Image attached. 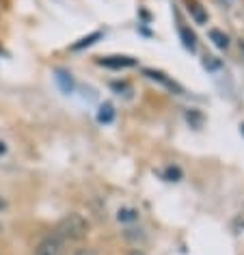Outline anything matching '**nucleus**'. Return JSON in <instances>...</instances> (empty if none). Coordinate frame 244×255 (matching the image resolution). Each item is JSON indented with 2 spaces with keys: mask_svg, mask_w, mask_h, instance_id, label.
Masks as SVG:
<instances>
[{
  "mask_svg": "<svg viewBox=\"0 0 244 255\" xmlns=\"http://www.w3.org/2000/svg\"><path fill=\"white\" fill-rule=\"evenodd\" d=\"M54 234L65 242H80V240H85L87 234H89V221L82 214L72 212V214L63 216V219L56 223Z\"/></svg>",
  "mask_w": 244,
  "mask_h": 255,
  "instance_id": "1",
  "label": "nucleus"
},
{
  "mask_svg": "<svg viewBox=\"0 0 244 255\" xmlns=\"http://www.w3.org/2000/svg\"><path fill=\"white\" fill-rule=\"evenodd\" d=\"M33 255H65V240L59 238L56 234H50L39 240Z\"/></svg>",
  "mask_w": 244,
  "mask_h": 255,
  "instance_id": "2",
  "label": "nucleus"
},
{
  "mask_svg": "<svg viewBox=\"0 0 244 255\" xmlns=\"http://www.w3.org/2000/svg\"><path fill=\"white\" fill-rule=\"evenodd\" d=\"M98 65L102 67H108V69H125V67H136L138 61L132 59V56H102V59H98Z\"/></svg>",
  "mask_w": 244,
  "mask_h": 255,
  "instance_id": "3",
  "label": "nucleus"
},
{
  "mask_svg": "<svg viewBox=\"0 0 244 255\" xmlns=\"http://www.w3.org/2000/svg\"><path fill=\"white\" fill-rule=\"evenodd\" d=\"M145 76H147V78H151V80L162 82V85H164V87H169L171 91H175V93H184V89L179 87L175 80H171L166 74H162V72H156V69H145Z\"/></svg>",
  "mask_w": 244,
  "mask_h": 255,
  "instance_id": "4",
  "label": "nucleus"
},
{
  "mask_svg": "<svg viewBox=\"0 0 244 255\" xmlns=\"http://www.w3.org/2000/svg\"><path fill=\"white\" fill-rule=\"evenodd\" d=\"M186 4H188V13L195 17L197 24H205V22H208V11L201 7V2H199V0H186Z\"/></svg>",
  "mask_w": 244,
  "mask_h": 255,
  "instance_id": "5",
  "label": "nucleus"
},
{
  "mask_svg": "<svg viewBox=\"0 0 244 255\" xmlns=\"http://www.w3.org/2000/svg\"><path fill=\"white\" fill-rule=\"evenodd\" d=\"M210 41L214 43L216 48H221V50H227L229 48V37L223 33V30H218V28H212L210 30Z\"/></svg>",
  "mask_w": 244,
  "mask_h": 255,
  "instance_id": "6",
  "label": "nucleus"
},
{
  "mask_svg": "<svg viewBox=\"0 0 244 255\" xmlns=\"http://www.w3.org/2000/svg\"><path fill=\"white\" fill-rule=\"evenodd\" d=\"M56 80H59L61 89L65 93H72L74 91V80H72V74H67L65 69H56Z\"/></svg>",
  "mask_w": 244,
  "mask_h": 255,
  "instance_id": "7",
  "label": "nucleus"
},
{
  "mask_svg": "<svg viewBox=\"0 0 244 255\" xmlns=\"http://www.w3.org/2000/svg\"><path fill=\"white\" fill-rule=\"evenodd\" d=\"M115 119V108H113V104H102L100 106V111H98V121L100 124H111V121Z\"/></svg>",
  "mask_w": 244,
  "mask_h": 255,
  "instance_id": "8",
  "label": "nucleus"
},
{
  "mask_svg": "<svg viewBox=\"0 0 244 255\" xmlns=\"http://www.w3.org/2000/svg\"><path fill=\"white\" fill-rule=\"evenodd\" d=\"M179 37H182V41H184V46L188 48V50H195L197 48V37L192 30H188L186 26H179Z\"/></svg>",
  "mask_w": 244,
  "mask_h": 255,
  "instance_id": "9",
  "label": "nucleus"
},
{
  "mask_svg": "<svg viewBox=\"0 0 244 255\" xmlns=\"http://www.w3.org/2000/svg\"><path fill=\"white\" fill-rule=\"evenodd\" d=\"M100 37H102V33H100V30H95V33H91L89 37H85V39H80L78 43H74V46H72V50H82V48H89V46H93V43L98 41Z\"/></svg>",
  "mask_w": 244,
  "mask_h": 255,
  "instance_id": "10",
  "label": "nucleus"
},
{
  "mask_svg": "<svg viewBox=\"0 0 244 255\" xmlns=\"http://www.w3.org/2000/svg\"><path fill=\"white\" fill-rule=\"evenodd\" d=\"M117 219L121 223H132V221H136L138 219V212L134 208H121L119 212H117Z\"/></svg>",
  "mask_w": 244,
  "mask_h": 255,
  "instance_id": "11",
  "label": "nucleus"
},
{
  "mask_svg": "<svg viewBox=\"0 0 244 255\" xmlns=\"http://www.w3.org/2000/svg\"><path fill=\"white\" fill-rule=\"evenodd\" d=\"M164 180H169V182H179V180H182V169L175 167V164L166 167V171H164Z\"/></svg>",
  "mask_w": 244,
  "mask_h": 255,
  "instance_id": "12",
  "label": "nucleus"
},
{
  "mask_svg": "<svg viewBox=\"0 0 244 255\" xmlns=\"http://www.w3.org/2000/svg\"><path fill=\"white\" fill-rule=\"evenodd\" d=\"M203 65H205V67H208V69H218V67H221V61H218V59H216V56H205Z\"/></svg>",
  "mask_w": 244,
  "mask_h": 255,
  "instance_id": "13",
  "label": "nucleus"
},
{
  "mask_svg": "<svg viewBox=\"0 0 244 255\" xmlns=\"http://www.w3.org/2000/svg\"><path fill=\"white\" fill-rule=\"evenodd\" d=\"M186 119H188V121H192V124H195V126H201V121H203V117H201V115H199L197 111H190V113H186Z\"/></svg>",
  "mask_w": 244,
  "mask_h": 255,
  "instance_id": "14",
  "label": "nucleus"
},
{
  "mask_svg": "<svg viewBox=\"0 0 244 255\" xmlns=\"http://www.w3.org/2000/svg\"><path fill=\"white\" fill-rule=\"evenodd\" d=\"M74 255H100L98 251H95V249H76V251H74Z\"/></svg>",
  "mask_w": 244,
  "mask_h": 255,
  "instance_id": "15",
  "label": "nucleus"
},
{
  "mask_svg": "<svg viewBox=\"0 0 244 255\" xmlns=\"http://www.w3.org/2000/svg\"><path fill=\"white\" fill-rule=\"evenodd\" d=\"M127 255H145L143 251H140V249H134V251H130V253H127Z\"/></svg>",
  "mask_w": 244,
  "mask_h": 255,
  "instance_id": "16",
  "label": "nucleus"
},
{
  "mask_svg": "<svg viewBox=\"0 0 244 255\" xmlns=\"http://www.w3.org/2000/svg\"><path fill=\"white\" fill-rule=\"evenodd\" d=\"M4 151H7V145H4L2 141H0V154H4Z\"/></svg>",
  "mask_w": 244,
  "mask_h": 255,
  "instance_id": "17",
  "label": "nucleus"
},
{
  "mask_svg": "<svg viewBox=\"0 0 244 255\" xmlns=\"http://www.w3.org/2000/svg\"><path fill=\"white\" fill-rule=\"evenodd\" d=\"M240 132H242V136H244V124L240 126Z\"/></svg>",
  "mask_w": 244,
  "mask_h": 255,
  "instance_id": "18",
  "label": "nucleus"
}]
</instances>
